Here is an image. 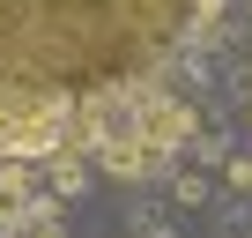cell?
<instances>
[{"label":"cell","mask_w":252,"mask_h":238,"mask_svg":"<svg viewBox=\"0 0 252 238\" xmlns=\"http://www.w3.org/2000/svg\"><path fill=\"white\" fill-rule=\"evenodd\" d=\"M82 142L89 157L119 179V186H149L171 171V149L149 134V104H141V75L126 82H96L82 97Z\"/></svg>","instance_id":"obj_1"},{"label":"cell","mask_w":252,"mask_h":238,"mask_svg":"<svg viewBox=\"0 0 252 238\" xmlns=\"http://www.w3.org/2000/svg\"><path fill=\"white\" fill-rule=\"evenodd\" d=\"M74 127V97L45 75H0V157H52Z\"/></svg>","instance_id":"obj_2"},{"label":"cell","mask_w":252,"mask_h":238,"mask_svg":"<svg viewBox=\"0 0 252 238\" xmlns=\"http://www.w3.org/2000/svg\"><path fill=\"white\" fill-rule=\"evenodd\" d=\"M30 171H23V157H0V223L8 231H23V216H30Z\"/></svg>","instance_id":"obj_3"},{"label":"cell","mask_w":252,"mask_h":238,"mask_svg":"<svg viewBox=\"0 0 252 238\" xmlns=\"http://www.w3.org/2000/svg\"><path fill=\"white\" fill-rule=\"evenodd\" d=\"M230 186H252V164H230Z\"/></svg>","instance_id":"obj_4"}]
</instances>
